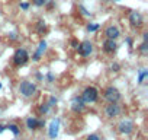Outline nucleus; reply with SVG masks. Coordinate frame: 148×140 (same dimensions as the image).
<instances>
[{
  "instance_id": "393cba45",
  "label": "nucleus",
  "mask_w": 148,
  "mask_h": 140,
  "mask_svg": "<svg viewBox=\"0 0 148 140\" xmlns=\"http://www.w3.org/2000/svg\"><path fill=\"white\" fill-rule=\"evenodd\" d=\"M79 9H80V10H82V13H83V15H84V16H90V15H92V13H90V12H87V9H86V8H84V6H82V5H80V6H79Z\"/></svg>"
},
{
  "instance_id": "c85d7f7f",
  "label": "nucleus",
  "mask_w": 148,
  "mask_h": 140,
  "mask_svg": "<svg viewBox=\"0 0 148 140\" xmlns=\"http://www.w3.org/2000/svg\"><path fill=\"white\" fill-rule=\"evenodd\" d=\"M126 44H128L129 47H132V38H131V37H128V38H126Z\"/></svg>"
},
{
  "instance_id": "f704fd0d",
  "label": "nucleus",
  "mask_w": 148,
  "mask_h": 140,
  "mask_svg": "<svg viewBox=\"0 0 148 140\" xmlns=\"http://www.w3.org/2000/svg\"><path fill=\"white\" fill-rule=\"evenodd\" d=\"M113 2H121V0H113Z\"/></svg>"
},
{
  "instance_id": "423d86ee",
  "label": "nucleus",
  "mask_w": 148,
  "mask_h": 140,
  "mask_svg": "<svg viewBox=\"0 0 148 140\" xmlns=\"http://www.w3.org/2000/svg\"><path fill=\"white\" fill-rule=\"evenodd\" d=\"M121 107L118 105V104H108L106 107H105V115L108 117V118H115V117H118L119 114H121Z\"/></svg>"
},
{
  "instance_id": "a211bd4d",
  "label": "nucleus",
  "mask_w": 148,
  "mask_h": 140,
  "mask_svg": "<svg viewBox=\"0 0 148 140\" xmlns=\"http://www.w3.org/2000/svg\"><path fill=\"white\" fill-rule=\"evenodd\" d=\"M47 24L44 22V21H39L38 24H36V31L39 32V34H44V32H47Z\"/></svg>"
},
{
  "instance_id": "b1692460",
  "label": "nucleus",
  "mask_w": 148,
  "mask_h": 140,
  "mask_svg": "<svg viewBox=\"0 0 148 140\" xmlns=\"http://www.w3.org/2000/svg\"><path fill=\"white\" fill-rule=\"evenodd\" d=\"M71 47H73L74 50H79V47H80V42H79L77 40H71Z\"/></svg>"
},
{
  "instance_id": "bb28decb",
  "label": "nucleus",
  "mask_w": 148,
  "mask_h": 140,
  "mask_svg": "<svg viewBox=\"0 0 148 140\" xmlns=\"http://www.w3.org/2000/svg\"><path fill=\"white\" fill-rule=\"evenodd\" d=\"M21 9H22V10H28V9H29V3L22 2V3H21Z\"/></svg>"
},
{
  "instance_id": "f3484780",
  "label": "nucleus",
  "mask_w": 148,
  "mask_h": 140,
  "mask_svg": "<svg viewBox=\"0 0 148 140\" xmlns=\"http://www.w3.org/2000/svg\"><path fill=\"white\" fill-rule=\"evenodd\" d=\"M147 76H148V70H147V69H142L141 72H139V76H138V83H139V85H142Z\"/></svg>"
},
{
  "instance_id": "39448f33",
  "label": "nucleus",
  "mask_w": 148,
  "mask_h": 140,
  "mask_svg": "<svg viewBox=\"0 0 148 140\" xmlns=\"http://www.w3.org/2000/svg\"><path fill=\"white\" fill-rule=\"evenodd\" d=\"M134 123L131 121V120H122L119 124H118V131L121 133V134H125V136H128V134H131L132 131H134Z\"/></svg>"
},
{
  "instance_id": "2f4dec72",
  "label": "nucleus",
  "mask_w": 148,
  "mask_h": 140,
  "mask_svg": "<svg viewBox=\"0 0 148 140\" xmlns=\"http://www.w3.org/2000/svg\"><path fill=\"white\" fill-rule=\"evenodd\" d=\"M36 78H38V79H39V80H42V79H44V76H42V75H41V73H36Z\"/></svg>"
},
{
  "instance_id": "4be33fe9",
  "label": "nucleus",
  "mask_w": 148,
  "mask_h": 140,
  "mask_svg": "<svg viewBox=\"0 0 148 140\" xmlns=\"http://www.w3.org/2000/svg\"><path fill=\"white\" fill-rule=\"evenodd\" d=\"M110 70H112V72H115V73H118L119 70H121V64H119V63H116V61H115V63H112V64H110Z\"/></svg>"
},
{
  "instance_id": "0eeeda50",
  "label": "nucleus",
  "mask_w": 148,
  "mask_h": 140,
  "mask_svg": "<svg viewBox=\"0 0 148 140\" xmlns=\"http://www.w3.org/2000/svg\"><path fill=\"white\" fill-rule=\"evenodd\" d=\"M129 24H131L134 28H139V26H142V24H144V18H142V15H141L139 12H136V10L131 12V13H129Z\"/></svg>"
},
{
  "instance_id": "4468645a",
  "label": "nucleus",
  "mask_w": 148,
  "mask_h": 140,
  "mask_svg": "<svg viewBox=\"0 0 148 140\" xmlns=\"http://www.w3.org/2000/svg\"><path fill=\"white\" fill-rule=\"evenodd\" d=\"M45 50H47V42L42 40V41L39 42V45H38L36 51L34 53V55H32V60H34V61H39V60H41V57H42V54L45 53Z\"/></svg>"
},
{
  "instance_id": "7c9ffc66",
  "label": "nucleus",
  "mask_w": 148,
  "mask_h": 140,
  "mask_svg": "<svg viewBox=\"0 0 148 140\" xmlns=\"http://www.w3.org/2000/svg\"><path fill=\"white\" fill-rule=\"evenodd\" d=\"M142 37H144V41L147 42V40H148V34H147V32H144V34H142Z\"/></svg>"
},
{
  "instance_id": "ddd939ff",
  "label": "nucleus",
  "mask_w": 148,
  "mask_h": 140,
  "mask_svg": "<svg viewBox=\"0 0 148 140\" xmlns=\"http://www.w3.org/2000/svg\"><path fill=\"white\" fill-rule=\"evenodd\" d=\"M58 128H60V120H52L51 124H49V128H48V136L49 139H55L58 136Z\"/></svg>"
},
{
  "instance_id": "1a4fd4ad",
  "label": "nucleus",
  "mask_w": 148,
  "mask_h": 140,
  "mask_svg": "<svg viewBox=\"0 0 148 140\" xmlns=\"http://www.w3.org/2000/svg\"><path fill=\"white\" fill-rule=\"evenodd\" d=\"M44 125H45L44 120H38L36 117H28L26 118V127L29 130H38V128H41Z\"/></svg>"
},
{
  "instance_id": "f257e3e1",
  "label": "nucleus",
  "mask_w": 148,
  "mask_h": 140,
  "mask_svg": "<svg viewBox=\"0 0 148 140\" xmlns=\"http://www.w3.org/2000/svg\"><path fill=\"white\" fill-rule=\"evenodd\" d=\"M18 91H19V94H21L23 98H32V96H35V94L38 92V88H36V85H35L34 82L23 80V82H21Z\"/></svg>"
},
{
  "instance_id": "aec40b11",
  "label": "nucleus",
  "mask_w": 148,
  "mask_h": 140,
  "mask_svg": "<svg viewBox=\"0 0 148 140\" xmlns=\"http://www.w3.org/2000/svg\"><path fill=\"white\" fill-rule=\"evenodd\" d=\"M32 5L36 6V8H42L47 5V0H32Z\"/></svg>"
},
{
  "instance_id": "6ab92c4d",
  "label": "nucleus",
  "mask_w": 148,
  "mask_h": 140,
  "mask_svg": "<svg viewBox=\"0 0 148 140\" xmlns=\"http://www.w3.org/2000/svg\"><path fill=\"white\" fill-rule=\"evenodd\" d=\"M138 51H139L142 55H147V54H148V44L144 41V42H142V44L138 47Z\"/></svg>"
},
{
  "instance_id": "72a5a7b5",
  "label": "nucleus",
  "mask_w": 148,
  "mask_h": 140,
  "mask_svg": "<svg viewBox=\"0 0 148 140\" xmlns=\"http://www.w3.org/2000/svg\"><path fill=\"white\" fill-rule=\"evenodd\" d=\"M5 128H6V125H0V133H2V131H3Z\"/></svg>"
},
{
  "instance_id": "2eb2a0df",
  "label": "nucleus",
  "mask_w": 148,
  "mask_h": 140,
  "mask_svg": "<svg viewBox=\"0 0 148 140\" xmlns=\"http://www.w3.org/2000/svg\"><path fill=\"white\" fill-rule=\"evenodd\" d=\"M6 128L10 130V131L13 133V136H19V134H21V128H19V125H16V124H6Z\"/></svg>"
},
{
  "instance_id": "f03ea898",
  "label": "nucleus",
  "mask_w": 148,
  "mask_h": 140,
  "mask_svg": "<svg viewBox=\"0 0 148 140\" xmlns=\"http://www.w3.org/2000/svg\"><path fill=\"white\" fill-rule=\"evenodd\" d=\"M82 99L84 104H95L99 99V91L95 86H87L84 88L83 94H82Z\"/></svg>"
},
{
  "instance_id": "cd10ccee",
  "label": "nucleus",
  "mask_w": 148,
  "mask_h": 140,
  "mask_svg": "<svg viewBox=\"0 0 148 140\" xmlns=\"http://www.w3.org/2000/svg\"><path fill=\"white\" fill-rule=\"evenodd\" d=\"M47 80H48L49 83H52V82H54V75H52V73H48V75H47Z\"/></svg>"
},
{
  "instance_id": "c9c22d12",
  "label": "nucleus",
  "mask_w": 148,
  "mask_h": 140,
  "mask_svg": "<svg viewBox=\"0 0 148 140\" xmlns=\"http://www.w3.org/2000/svg\"><path fill=\"white\" fill-rule=\"evenodd\" d=\"M0 89H2V83H0Z\"/></svg>"
},
{
  "instance_id": "f8f14e48",
  "label": "nucleus",
  "mask_w": 148,
  "mask_h": 140,
  "mask_svg": "<svg viewBox=\"0 0 148 140\" xmlns=\"http://www.w3.org/2000/svg\"><path fill=\"white\" fill-rule=\"evenodd\" d=\"M118 50V44H116V40H106L103 42V51L108 53V54H112Z\"/></svg>"
},
{
  "instance_id": "a878e982",
  "label": "nucleus",
  "mask_w": 148,
  "mask_h": 140,
  "mask_svg": "<svg viewBox=\"0 0 148 140\" xmlns=\"http://www.w3.org/2000/svg\"><path fill=\"white\" fill-rule=\"evenodd\" d=\"M86 140H100V137H99L97 134L93 133V134H89V136L86 137Z\"/></svg>"
},
{
  "instance_id": "20e7f679",
  "label": "nucleus",
  "mask_w": 148,
  "mask_h": 140,
  "mask_svg": "<svg viewBox=\"0 0 148 140\" xmlns=\"http://www.w3.org/2000/svg\"><path fill=\"white\" fill-rule=\"evenodd\" d=\"M103 98L109 102V104H118L119 101H121V98H122V95H121V92L116 89V88H113V86H109V88H106L105 91H103Z\"/></svg>"
},
{
  "instance_id": "412c9836",
  "label": "nucleus",
  "mask_w": 148,
  "mask_h": 140,
  "mask_svg": "<svg viewBox=\"0 0 148 140\" xmlns=\"http://www.w3.org/2000/svg\"><path fill=\"white\" fill-rule=\"evenodd\" d=\"M99 26H100L99 24H89V25H87V31H89V32H95V31L99 29Z\"/></svg>"
},
{
  "instance_id": "9b49d317",
  "label": "nucleus",
  "mask_w": 148,
  "mask_h": 140,
  "mask_svg": "<svg viewBox=\"0 0 148 140\" xmlns=\"http://www.w3.org/2000/svg\"><path fill=\"white\" fill-rule=\"evenodd\" d=\"M119 35H121V31H119V28L115 26V25H109V26L105 29V37H106V40H116V38H119Z\"/></svg>"
},
{
  "instance_id": "c756f323",
  "label": "nucleus",
  "mask_w": 148,
  "mask_h": 140,
  "mask_svg": "<svg viewBox=\"0 0 148 140\" xmlns=\"http://www.w3.org/2000/svg\"><path fill=\"white\" fill-rule=\"evenodd\" d=\"M9 37H10V40H13V41L18 38V37H16V34H13V32H12V34H9Z\"/></svg>"
},
{
  "instance_id": "9d476101",
  "label": "nucleus",
  "mask_w": 148,
  "mask_h": 140,
  "mask_svg": "<svg viewBox=\"0 0 148 140\" xmlns=\"http://www.w3.org/2000/svg\"><path fill=\"white\" fill-rule=\"evenodd\" d=\"M84 108H86V104L83 102L82 96H76V98L73 99V102H71V110H73L74 112L80 114V112L84 111Z\"/></svg>"
},
{
  "instance_id": "5701e85b",
  "label": "nucleus",
  "mask_w": 148,
  "mask_h": 140,
  "mask_svg": "<svg viewBox=\"0 0 148 140\" xmlns=\"http://www.w3.org/2000/svg\"><path fill=\"white\" fill-rule=\"evenodd\" d=\"M57 102H58V99H57L55 96H49V101H48L47 104H48V105L52 108V107H55V105H57Z\"/></svg>"
},
{
  "instance_id": "6e6552de",
  "label": "nucleus",
  "mask_w": 148,
  "mask_h": 140,
  "mask_svg": "<svg viewBox=\"0 0 148 140\" xmlns=\"http://www.w3.org/2000/svg\"><path fill=\"white\" fill-rule=\"evenodd\" d=\"M77 51L80 53L82 57H89L93 53V44L90 41H83V42H80V47Z\"/></svg>"
},
{
  "instance_id": "dca6fc26",
  "label": "nucleus",
  "mask_w": 148,
  "mask_h": 140,
  "mask_svg": "<svg viewBox=\"0 0 148 140\" xmlns=\"http://www.w3.org/2000/svg\"><path fill=\"white\" fill-rule=\"evenodd\" d=\"M49 110H51V107H49L48 104H41L39 108H38V112H39L41 115H47V114L49 112Z\"/></svg>"
},
{
  "instance_id": "473e14b6",
  "label": "nucleus",
  "mask_w": 148,
  "mask_h": 140,
  "mask_svg": "<svg viewBox=\"0 0 148 140\" xmlns=\"http://www.w3.org/2000/svg\"><path fill=\"white\" fill-rule=\"evenodd\" d=\"M52 6H54V2H49V3H48V8H49V9H51V8H52Z\"/></svg>"
},
{
  "instance_id": "7ed1b4c3",
  "label": "nucleus",
  "mask_w": 148,
  "mask_h": 140,
  "mask_svg": "<svg viewBox=\"0 0 148 140\" xmlns=\"http://www.w3.org/2000/svg\"><path fill=\"white\" fill-rule=\"evenodd\" d=\"M29 53L25 50V48H18L16 51H15V54H13V58H12V61H13V64L15 66H18V67H21V66H25L28 61H29Z\"/></svg>"
}]
</instances>
